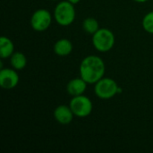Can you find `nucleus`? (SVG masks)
<instances>
[{"label": "nucleus", "instance_id": "nucleus-2", "mask_svg": "<svg viewBox=\"0 0 153 153\" xmlns=\"http://www.w3.org/2000/svg\"><path fill=\"white\" fill-rule=\"evenodd\" d=\"M53 16L60 26L66 27L71 25L74 22L76 16L74 4L67 0L59 2L54 9Z\"/></svg>", "mask_w": 153, "mask_h": 153}, {"label": "nucleus", "instance_id": "nucleus-8", "mask_svg": "<svg viewBox=\"0 0 153 153\" xmlns=\"http://www.w3.org/2000/svg\"><path fill=\"white\" fill-rule=\"evenodd\" d=\"M74 114L73 113L70 106H65V105H59L56 107L54 110V118L56 122H58L61 125H69L74 117Z\"/></svg>", "mask_w": 153, "mask_h": 153}, {"label": "nucleus", "instance_id": "nucleus-3", "mask_svg": "<svg viewBox=\"0 0 153 153\" xmlns=\"http://www.w3.org/2000/svg\"><path fill=\"white\" fill-rule=\"evenodd\" d=\"M94 85V92L101 100H110L121 92V88L112 78L103 77Z\"/></svg>", "mask_w": 153, "mask_h": 153}, {"label": "nucleus", "instance_id": "nucleus-16", "mask_svg": "<svg viewBox=\"0 0 153 153\" xmlns=\"http://www.w3.org/2000/svg\"><path fill=\"white\" fill-rule=\"evenodd\" d=\"M134 1H135L136 3H145L149 0H134Z\"/></svg>", "mask_w": 153, "mask_h": 153}, {"label": "nucleus", "instance_id": "nucleus-17", "mask_svg": "<svg viewBox=\"0 0 153 153\" xmlns=\"http://www.w3.org/2000/svg\"><path fill=\"white\" fill-rule=\"evenodd\" d=\"M52 1H56V0H52Z\"/></svg>", "mask_w": 153, "mask_h": 153}, {"label": "nucleus", "instance_id": "nucleus-14", "mask_svg": "<svg viewBox=\"0 0 153 153\" xmlns=\"http://www.w3.org/2000/svg\"><path fill=\"white\" fill-rule=\"evenodd\" d=\"M143 28L146 32L153 34V11L146 13L145 16L143 17Z\"/></svg>", "mask_w": 153, "mask_h": 153}, {"label": "nucleus", "instance_id": "nucleus-6", "mask_svg": "<svg viewBox=\"0 0 153 153\" xmlns=\"http://www.w3.org/2000/svg\"><path fill=\"white\" fill-rule=\"evenodd\" d=\"M52 16L51 13L47 9H38L36 10L30 18V25L31 28L35 31H45L48 30L52 22Z\"/></svg>", "mask_w": 153, "mask_h": 153}, {"label": "nucleus", "instance_id": "nucleus-10", "mask_svg": "<svg viewBox=\"0 0 153 153\" xmlns=\"http://www.w3.org/2000/svg\"><path fill=\"white\" fill-rule=\"evenodd\" d=\"M73 43L68 39H60L54 45V52L59 56H66L73 51Z\"/></svg>", "mask_w": 153, "mask_h": 153}, {"label": "nucleus", "instance_id": "nucleus-12", "mask_svg": "<svg viewBox=\"0 0 153 153\" xmlns=\"http://www.w3.org/2000/svg\"><path fill=\"white\" fill-rule=\"evenodd\" d=\"M10 64L15 70H22L27 65V58L22 52H14L10 57Z\"/></svg>", "mask_w": 153, "mask_h": 153}, {"label": "nucleus", "instance_id": "nucleus-1", "mask_svg": "<svg viewBox=\"0 0 153 153\" xmlns=\"http://www.w3.org/2000/svg\"><path fill=\"white\" fill-rule=\"evenodd\" d=\"M106 71L103 59L98 56L91 55L84 57L80 65L81 77L88 84H95L104 77Z\"/></svg>", "mask_w": 153, "mask_h": 153}, {"label": "nucleus", "instance_id": "nucleus-5", "mask_svg": "<svg viewBox=\"0 0 153 153\" xmlns=\"http://www.w3.org/2000/svg\"><path fill=\"white\" fill-rule=\"evenodd\" d=\"M69 106L74 116L77 117H86L91 114L93 109L91 100L83 94L72 97Z\"/></svg>", "mask_w": 153, "mask_h": 153}, {"label": "nucleus", "instance_id": "nucleus-4", "mask_svg": "<svg viewBox=\"0 0 153 153\" xmlns=\"http://www.w3.org/2000/svg\"><path fill=\"white\" fill-rule=\"evenodd\" d=\"M115 35L112 30L107 28H100V30L92 35V44L99 52H108L111 50L115 45Z\"/></svg>", "mask_w": 153, "mask_h": 153}, {"label": "nucleus", "instance_id": "nucleus-13", "mask_svg": "<svg viewBox=\"0 0 153 153\" xmlns=\"http://www.w3.org/2000/svg\"><path fill=\"white\" fill-rule=\"evenodd\" d=\"M82 29L88 34L93 35L100 30L99 22L93 17H88L82 22Z\"/></svg>", "mask_w": 153, "mask_h": 153}, {"label": "nucleus", "instance_id": "nucleus-7", "mask_svg": "<svg viewBox=\"0 0 153 153\" xmlns=\"http://www.w3.org/2000/svg\"><path fill=\"white\" fill-rule=\"evenodd\" d=\"M13 68H1L0 86L4 90H12L19 83V75Z\"/></svg>", "mask_w": 153, "mask_h": 153}, {"label": "nucleus", "instance_id": "nucleus-11", "mask_svg": "<svg viewBox=\"0 0 153 153\" xmlns=\"http://www.w3.org/2000/svg\"><path fill=\"white\" fill-rule=\"evenodd\" d=\"M14 53V44L7 37L2 36L0 38V56L1 58H8Z\"/></svg>", "mask_w": 153, "mask_h": 153}, {"label": "nucleus", "instance_id": "nucleus-15", "mask_svg": "<svg viewBox=\"0 0 153 153\" xmlns=\"http://www.w3.org/2000/svg\"><path fill=\"white\" fill-rule=\"evenodd\" d=\"M67 1L70 2V3H72V4H77L78 3H80L81 0H67Z\"/></svg>", "mask_w": 153, "mask_h": 153}, {"label": "nucleus", "instance_id": "nucleus-9", "mask_svg": "<svg viewBox=\"0 0 153 153\" xmlns=\"http://www.w3.org/2000/svg\"><path fill=\"white\" fill-rule=\"evenodd\" d=\"M87 82L80 76V78H74L70 80L66 85V91L72 97L84 94L87 89Z\"/></svg>", "mask_w": 153, "mask_h": 153}]
</instances>
